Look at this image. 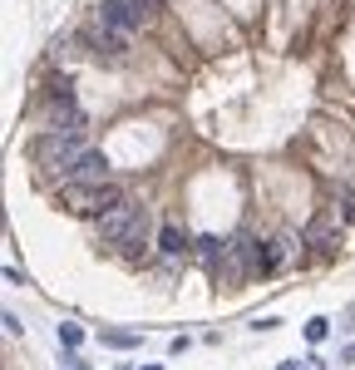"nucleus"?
<instances>
[{"mask_svg":"<svg viewBox=\"0 0 355 370\" xmlns=\"http://www.w3.org/2000/svg\"><path fill=\"white\" fill-rule=\"evenodd\" d=\"M59 346H65V351H79V346H84V326L65 321V326H59Z\"/></svg>","mask_w":355,"mask_h":370,"instance_id":"nucleus-13","label":"nucleus"},{"mask_svg":"<svg viewBox=\"0 0 355 370\" xmlns=\"http://www.w3.org/2000/svg\"><path fill=\"white\" fill-rule=\"evenodd\" d=\"M89 153V143H84V134H40L35 138V163L45 168V173H65L70 178V168L79 163V158Z\"/></svg>","mask_w":355,"mask_h":370,"instance_id":"nucleus-3","label":"nucleus"},{"mask_svg":"<svg viewBox=\"0 0 355 370\" xmlns=\"http://www.w3.org/2000/svg\"><path fill=\"white\" fill-rule=\"evenodd\" d=\"M252 272H262V242H252L247 232H237L227 242V257H222V287H242Z\"/></svg>","mask_w":355,"mask_h":370,"instance_id":"nucleus-4","label":"nucleus"},{"mask_svg":"<svg viewBox=\"0 0 355 370\" xmlns=\"http://www.w3.org/2000/svg\"><path fill=\"white\" fill-rule=\"evenodd\" d=\"M143 227H148V213H143L139 202H129V198H124V202L113 207V213H104V218H99V242H104V247H118L124 257H134V262H139Z\"/></svg>","mask_w":355,"mask_h":370,"instance_id":"nucleus-1","label":"nucleus"},{"mask_svg":"<svg viewBox=\"0 0 355 370\" xmlns=\"http://www.w3.org/2000/svg\"><path fill=\"white\" fill-rule=\"evenodd\" d=\"M65 183H113V178H109V158H104L99 148H89L79 163L70 168V178H65Z\"/></svg>","mask_w":355,"mask_h":370,"instance_id":"nucleus-7","label":"nucleus"},{"mask_svg":"<svg viewBox=\"0 0 355 370\" xmlns=\"http://www.w3.org/2000/svg\"><path fill=\"white\" fill-rule=\"evenodd\" d=\"M276 370H306V365H301V360H281Z\"/></svg>","mask_w":355,"mask_h":370,"instance_id":"nucleus-16","label":"nucleus"},{"mask_svg":"<svg viewBox=\"0 0 355 370\" xmlns=\"http://www.w3.org/2000/svg\"><path fill=\"white\" fill-rule=\"evenodd\" d=\"M188 247H193V237L178 227V223H168V227L158 232V252H163V257H188Z\"/></svg>","mask_w":355,"mask_h":370,"instance_id":"nucleus-9","label":"nucleus"},{"mask_svg":"<svg viewBox=\"0 0 355 370\" xmlns=\"http://www.w3.org/2000/svg\"><path fill=\"white\" fill-rule=\"evenodd\" d=\"M193 247H198V257L207 262V267H217V272H222V257H227V242H222V237H198Z\"/></svg>","mask_w":355,"mask_h":370,"instance_id":"nucleus-11","label":"nucleus"},{"mask_svg":"<svg viewBox=\"0 0 355 370\" xmlns=\"http://www.w3.org/2000/svg\"><path fill=\"white\" fill-rule=\"evenodd\" d=\"M291 257H296V237H291V232H281L271 247H262V272H257V277H271V272H281Z\"/></svg>","mask_w":355,"mask_h":370,"instance_id":"nucleus-8","label":"nucleus"},{"mask_svg":"<svg viewBox=\"0 0 355 370\" xmlns=\"http://www.w3.org/2000/svg\"><path fill=\"white\" fill-rule=\"evenodd\" d=\"M134 6L143 10V20H153V10H158V0H134Z\"/></svg>","mask_w":355,"mask_h":370,"instance_id":"nucleus-15","label":"nucleus"},{"mask_svg":"<svg viewBox=\"0 0 355 370\" xmlns=\"http://www.w3.org/2000/svg\"><path fill=\"white\" fill-rule=\"evenodd\" d=\"M99 25L113 30V35H129V30L148 25V20H143V10L134 6V0H104V6H99Z\"/></svg>","mask_w":355,"mask_h":370,"instance_id":"nucleus-6","label":"nucleus"},{"mask_svg":"<svg viewBox=\"0 0 355 370\" xmlns=\"http://www.w3.org/2000/svg\"><path fill=\"white\" fill-rule=\"evenodd\" d=\"M59 202H65L70 213H79V218H104V213H113V207L124 202V188L118 183H65L59 188Z\"/></svg>","mask_w":355,"mask_h":370,"instance_id":"nucleus-2","label":"nucleus"},{"mask_svg":"<svg viewBox=\"0 0 355 370\" xmlns=\"http://www.w3.org/2000/svg\"><path fill=\"white\" fill-rule=\"evenodd\" d=\"M104 346H113V351H134V346H143V331H104Z\"/></svg>","mask_w":355,"mask_h":370,"instance_id":"nucleus-12","label":"nucleus"},{"mask_svg":"<svg viewBox=\"0 0 355 370\" xmlns=\"http://www.w3.org/2000/svg\"><path fill=\"white\" fill-rule=\"evenodd\" d=\"M143 370H163V365H143Z\"/></svg>","mask_w":355,"mask_h":370,"instance_id":"nucleus-17","label":"nucleus"},{"mask_svg":"<svg viewBox=\"0 0 355 370\" xmlns=\"http://www.w3.org/2000/svg\"><path fill=\"white\" fill-rule=\"evenodd\" d=\"M340 223H345L340 207H326V213H316V218L306 223L301 242H306V247H316V252H331V247L340 242Z\"/></svg>","mask_w":355,"mask_h":370,"instance_id":"nucleus-5","label":"nucleus"},{"mask_svg":"<svg viewBox=\"0 0 355 370\" xmlns=\"http://www.w3.org/2000/svg\"><path fill=\"white\" fill-rule=\"evenodd\" d=\"M326 331H331L326 316H311V321H306V341H326Z\"/></svg>","mask_w":355,"mask_h":370,"instance_id":"nucleus-14","label":"nucleus"},{"mask_svg":"<svg viewBox=\"0 0 355 370\" xmlns=\"http://www.w3.org/2000/svg\"><path fill=\"white\" fill-rule=\"evenodd\" d=\"M94 45H99V55H109V60H124L129 55V45H124V35H113V30H94Z\"/></svg>","mask_w":355,"mask_h":370,"instance_id":"nucleus-10","label":"nucleus"}]
</instances>
